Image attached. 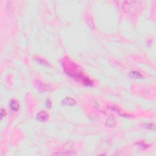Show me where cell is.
Segmentation results:
<instances>
[{
	"label": "cell",
	"instance_id": "9c48e42d",
	"mask_svg": "<svg viewBox=\"0 0 156 156\" xmlns=\"http://www.w3.org/2000/svg\"><path fill=\"white\" fill-rule=\"evenodd\" d=\"M4 112H5V110H4L3 109H1V119L4 117Z\"/></svg>",
	"mask_w": 156,
	"mask_h": 156
},
{
	"label": "cell",
	"instance_id": "277c9868",
	"mask_svg": "<svg viewBox=\"0 0 156 156\" xmlns=\"http://www.w3.org/2000/svg\"><path fill=\"white\" fill-rule=\"evenodd\" d=\"M19 103L16 100H12L10 103V107L13 111H17L19 109Z\"/></svg>",
	"mask_w": 156,
	"mask_h": 156
},
{
	"label": "cell",
	"instance_id": "7a4b0ae2",
	"mask_svg": "<svg viewBox=\"0 0 156 156\" xmlns=\"http://www.w3.org/2000/svg\"><path fill=\"white\" fill-rule=\"evenodd\" d=\"M37 119L38 121H41V122H44L46 121L48 119V114L46 113V112H44V111H42V112H39L37 113Z\"/></svg>",
	"mask_w": 156,
	"mask_h": 156
},
{
	"label": "cell",
	"instance_id": "6da1fadb",
	"mask_svg": "<svg viewBox=\"0 0 156 156\" xmlns=\"http://www.w3.org/2000/svg\"><path fill=\"white\" fill-rule=\"evenodd\" d=\"M64 71L70 77L77 79L79 81L82 82V84L86 85H91L92 84L91 81L86 77L81 71L78 66L72 62L69 58L64 59L63 63Z\"/></svg>",
	"mask_w": 156,
	"mask_h": 156
},
{
	"label": "cell",
	"instance_id": "3957f363",
	"mask_svg": "<svg viewBox=\"0 0 156 156\" xmlns=\"http://www.w3.org/2000/svg\"><path fill=\"white\" fill-rule=\"evenodd\" d=\"M63 104L67 105V106H73V105L76 104V102L74 99L71 98L70 97H66L65 99L63 100Z\"/></svg>",
	"mask_w": 156,
	"mask_h": 156
},
{
	"label": "cell",
	"instance_id": "8992f818",
	"mask_svg": "<svg viewBox=\"0 0 156 156\" xmlns=\"http://www.w3.org/2000/svg\"><path fill=\"white\" fill-rule=\"evenodd\" d=\"M107 124L110 127H113L115 126V120L113 118H109L107 121Z\"/></svg>",
	"mask_w": 156,
	"mask_h": 156
},
{
	"label": "cell",
	"instance_id": "ba28073f",
	"mask_svg": "<svg viewBox=\"0 0 156 156\" xmlns=\"http://www.w3.org/2000/svg\"><path fill=\"white\" fill-rule=\"evenodd\" d=\"M46 107H47V108H51V101H49V100H46Z\"/></svg>",
	"mask_w": 156,
	"mask_h": 156
},
{
	"label": "cell",
	"instance_id": "5b68a950",
	"mask_svg": "<svg viewBox=\"0 0 156 156\" xmlns=\"http://www.w3.org/2000/svg\"><path fill=\"white\" fill-rule=\"evenodd\" d=\"M129 76L132 78H135V79H142L143 77V76H142V74H140L139 72L136 71H132L130 72Z\"/></svg>",
	"mask_w": 156,
	"mask_h": 156
},
{
	"label": "cell",
	"instance_id": "52a82bcc",
	"mask_svg": "<svg viewBox=\"0 0 156 156\" xmlns=\"http://www.w3.org/2000/svg\"><path fill=\"white\" fill-rule=\"evenodd\" d=\"M57 154V155H74V153H71V152H67V153H57V154Z\"/></svg>",
	"mask_w": 156,
	"mask_h": 156
}]
</instances>
